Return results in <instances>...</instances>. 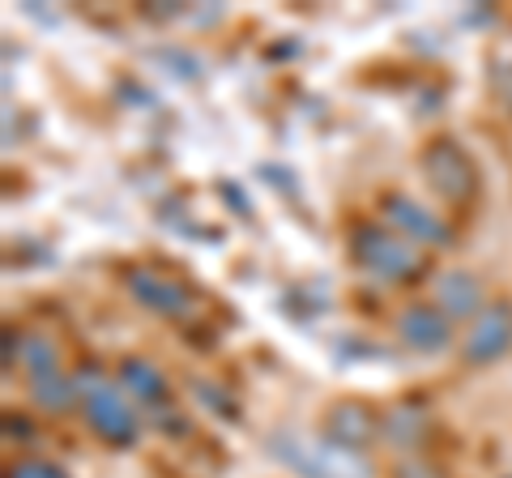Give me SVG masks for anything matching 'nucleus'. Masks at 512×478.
I'll return each instance as SVG.
<instances>
[{"label":"nucleus","instance_id":"f257e3e1","mask_svg":"<svg viewBox=\"0 0 512 478\" xmlns=\"http://www.w3.org/2000/svg\"><path fill=\"white\" fill-rule=\"evenodd\" d=\"M265 449L299 478H376V466L367 461V453L346 449L329 436L299 432V427H274L265 436Z\"/></svg>","mask_w":512,"mask_h":478},{"label":"nucleus","instance_id":"f03ea898","mask_svg":"<svg viewBox=\"0 0 512 478\" xmlns=\"http://www.w3.org/2000/svg\"><path fill=\"white\" fill-rule=\"evenodd\" d=\"M350 257L380 282H414L423 274V252L384 222H359L350 231Z\"/></svg>","mask_w":512,"mask_h":478},{"label":"nucleus","instance_id":"7ed1b4c3","mask_svg":"<svg viewBox=\"0 0 512 478\" xmlns=\"http://www.w3.org/2000/svg\"><path fill=\"white\" fill-rule=\"evenodd\" d=\"M77 393H82L90 432L107 444H116V449H133L137 436H141V419L133 414V406L124 402V393L103 376L77 380Z\"/></svg>","mask_w":512,"mask_h":478},{"label":"nucleus","instance_id":"20e7f679","mask_svg":"<svg viewBox=\"0 0 512 478\" xmlns=\"http://www.w3.org/2000/svg\"><path fill=\"white\" fill-rule=\"evenodd\" d=\"M423 171L431 188L444 197V201H470L478 193V167L470 163V154L457 146L453 137H436L431 146L423 150Z\"/></svg>","mask_w":512,"mask_h":478},{"label":"nucleus","instance_id":"39448f33","mask_svg":"<svg viewBox=\"0 0 512 478\" xmlns=\"http://www.w3.org/2000/svg\"><path fill=\"white\" fill-rule=\"evenodd\" d=\"M508 350H512V304L508 299H495V304H487L474 316L466 342H461V359L483 368V363L504 359Z\"/></svg>","mask_w":512,"mask_h":478},{"label":"nucleus","instance_id":"423d86ee","mask_svg":"<svg viewBox=\"0 0 512 478\" xmlns=\"http://www.w3.org/2000/svg\"><path fill=\"white\" fill-rule=\"evenodd\" d=\"M128 291H133L137 304L150 308L154 316H167V321H188L192 316L188 286H180L167 274H158V269H133V274H128Z\"/></svg>","mask_w":512,"mask_h":478},{"label":"nucleus","instance_id":"0eeeda50","mask_svg":"<svg viewBox=\"0 0 512 478\" xmlns=\"http://www.w3.org/2000/svg\"><path fill=\"white\" fill-rule=\"evenodd\" d=\"M384 218H389V227H393L397 235L419 239V244H436V248L453 244V231H448L423 201H414V197H406V193L384 197Z\"/></svg>","mask_w":512,"mask_h":478},{"label":"nucleus","instance_id":"6e6552de","mask_svg":"<svg viewBox=\"0 0 512 478\" xmlns=\"http://www.w3.org/2000/svg\"><path fill=\"white\" fill-rule=\"evenodd\" d=\"M397 333L410 350L419 355H440V350L453 342V321L440 312V308H427V304H414L397 316Z\"/></svg>","mask_w":512,"mask_h":478},{"label":"nucleus","instance_id":"1a4fd4ad","mask_svg":"<svg viewBox=\"0 0 512 478\" xmlns=\"http://www.w3.org/2000/svg\"><path fill=\"white\" fill-rule=\"evenodd\" d=\"M380 432V419L372 414V406H363V402H338L329 410V440H338L346 444V449H359L363 453V444H372Z\"/></svg>","mask_w":512,"mask_h":478},{"label":"nucleus","instance_id":"9d476101","mask_svg":"<svg viewBox=\"0 0 512 478\" xmlns=\"http://www.w3.org/2000/svg\"><path fill=\"white\" fill-rule=\"evenodd\" d=\"M436 308L448 321H461V316H478L483 312V282L466 269H453L436 282Z\"/></svg>","mask_w":512,"mask_h":478},{"label":"nucleus","instance_id":"9b49d317","mask_svg":"<svg viewBox=\"0 0 512 478\" xmlns=\"http://www.w3.org/2000/svg\"><path fill=\"white\" fill-rule=\"evenodd\" d=\"M120 385L128 389V393H137L141 402H167V376L154 368L150 359H141V355H128L124 363H120Z\"/></svg>","mask_w":512,"mask_h":478},{"label":"nucleus","instance_id":"f8f14e48","mask_svg":"<svg viewBox=\"0 0 512 478\" xmlns=\"http://www.w3.org/2000/svg\"><path fill=\"white\" fill-rule=\"evenodd\" d=\"M30 397H35V406L39 410H69L73 406V397H82L77 393V385L69 376H60V372H43L30 380Z\"/></svg>","mask_w":512,"mask_h":478},{"label":"nucleus","instance_id":"ddd939ff","mask_svg":"<svg viewBox=\"0 0 512 478\" xmlns=\"http://www.w3.org/2000/svg\"><path fill=\"white\" fill-rule=\"evenodd\" d=\"M22 363L30 368V376L56 372V350H52V342L39 338V333H30V338H22Z\"/></svg>","mask_w":512,"mask_h":478},{"label":"nucleus","instance_id":"4468645a","mask_svg":"<svg viewBox=\"0 0 512 478\" xmlns=\"http://www.w3.org/2000/svg\"><path fill=\"white\" fill-rule=\"evenodd\" d=\"M5 478H69V474H64L60 466H52V461H43V457H22L5 470Z\"/></svg>","mask_w":512,"mask_h":478},{"label":"nucleus","instance_id":"2eb2a0df","mask_svg":"<svg viewBox=\"0 0 512 478\" xmlns=\"http://www.w3.org/2000/svg\"><path fill=\"white\" fill-rule=\"evenodd\" d=\"M397 478H444L436 466H427V461H406L402 470H397Z\"/></svg>","mask_w":512,"mask_h":478}]
</instances>
